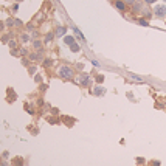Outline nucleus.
<instances>
[{
	"label": "nucleus",
	"instance_id": "1",
	"mask_svg": "<svg viewBox=\"0 0 166 166\" xmlns=\"http://www.w3.org/2000/svg\"><path fill=\"white\" fill-rule=\"evenodd\" d=\"M56 73L61 79L64 81H71L75 79V68L70 67V65H59L56 68Z\"/></svg>",
	"mask_w": 166,
	"mask_h": 166
},
{
	"label": "nucleus",
	"instance_id": "2",
	"mask_svg": "<svg viewBox=\"0 0 166 166\" xmlns=\"http://www.w3.org/2000/svg\"><path fill=\"white\" fill-rule=\"evenodd\" d=\"M76 82L81 85V87H90L92 85V78H90V75L88 73H79L78 75V78H76Z\"/></svg>",
	"mask_w": 166,
	"mask_h": 166
},
{
	"label": "nucleus",
	"instance_id": "3",
	"mask_svg": "<svg viewBox=\"0 0 166 166\" xmlns=\"http://www.w3.org/2000/svg\"><path fill=\"white\" fill-rule=\"evenodd\" d=\"M154 16L158 19H165L166 17V5H157L155 8H154Z\"/></svg>",
	"mask_w": 166,
	"mask_h": 166
},
{
	"label": "nucleus",
	"instance_id": "4",
	"mask_svg": "<svg viewBox=\"0 0 166 166\" xmlns=\"http://www.w3.org/2000/svg\"><path fill=\"white\" fill-rule=\"evenodd\" d=\"M42 56H43V51H30V54H28V59L31 61V62H36V61H39V59H42Z\"/></svg>",
	"mask_w": 166,
	"mask_h": 166
},
{
	"label": "nucleus",
	"instance_id": "5",
	"mask_svg": "<svg viewBox=\"0 0 166 166\" xmlns=\"http://www.w3.org/2000/svg\"><path fill=\"white\" fill-rule=\"evenodd\" d=\"M53 33H54V37H64L65 34H67V26H64V25L56 26V30H54Z\"/></svg>",
	"mask_w": 166,
	"mask_h": 166
},
{
	"label": "nucleus",
	"instance_id": "6",
	"mask_svg": "<svg viewBox=\"0 0 166 166\" xmlns=\"http://www.w3.org/2000/svg\"><path fill=\"white\" fill-rule=\"evenodd\" d=\"M115 8H117L118 11H121V13H126L127 5L124 3V0H115Z\"/></svg>",
	"mask_w": 166,
	"mask_h": 166
},
{
	"label": "nucleus",
	"instance_id": "7",
	"mask_svg": "<svg viewBox=\"0 0 166 166\" xmlns=\"http://www.w3.org/2000/svg\"><path fill=\"white\" fill-rule=\"evenodd\" d=\"M33 43V48L36 50V51H43V42L41 39H34V41H31Z\"/></svg>",
	"mask_w": 166,
	"mask_h": 166
},
{
	"label": "nucleus",
	"instance_id": "8",
	"mask_svg": "<svg viewBox=\"0 0 166 166\" xmlns=\"http://www.w3.org/2000/svg\"><path fill=\"white\" fill-rule=\"evenodd\" d=\"M71 30H73V33H75V37L76 39H79L81 42H85V37H84V34L79 31V28H76L75 25H71Z\"/></svg>",
	"mask_w": 166,
	"mask_h": 166
},
{
	"label": "nucleus",
	"instance_id": "9",
	"mask_svg": "<svg viewBox=\"0 0 166 166\" xmlns=\"http://www.w3.org/2000/svg\"><path fill=\"white\" fill-rule=\"evenodd\" d=\"M53 39H54V33H47L45 36H43V45H50V43L53 42Z\"/></svg>",
	"mask_w": 166,
	"mask_h": 166
},
{
	"label": "nucleus",
	"instance_id": "10",
	"mask_svg": "<svg viewBox=\"0 0 166 166\" xmlns=\"http://www.w3.org/2000/svg\"><path fill=\"white\" fill-rule=\"evenodd\" d=\"M140 13H141V16H143L145 19H149V17H152V16H154V14H152V11L147 8V5H146V8H145V6L141 8V11H140Z\"/></svg>",
	"mask_w": 166,
	"mask_h": 166
},
{
	"label": "nucleus",
	"instance_id": "11",
	"mask_svg": "<svg viewBox=\"0 0 166 166\" xmlns=\"http://www.w3.org/2000/svg\"><path fill=\"white\" fill-rule=\"evenodd\" d=\"M19 39H20L22 43H28V42L33 41V39H31V36H30V34H26V33H22V34L19 36Z\"/></svg>",
	"mask_w": 166,
	"mask_h": 166
},
{
	"label": "nucleus",
	"instance_id": "12",
	"mask_svg": "<svg viewBox=\"0 0 166 166\" xmlns=\"http://www.w3.org/2000/svg\"><path fill=\"white\" fill-rule=\"evenodd\" d=\"M64 42L70 47L71 43H75V42H76V37H75V36H70V34H65V36H64Z\"/></svg>",
	"mask_w": 166,
	"mask_h": 166
},
{
	"label": "nucleus",
	"instance_id": "13",
	"mask_svg": "<svg viewBox=\"0 0 166 166\" xmlns=\"http://www.w3.org/2000/svg\"><path fill=\"white\" fill-rule=\"evenodd\" d=\"M93 93H95L96 96H101V95H104V93H106V90H104L101 85H96L95 88H93Z\"/></svg>",
	"mask_w": 166,
	"mask_h": 166
},
{
	"label": "nucleus",
	"instance_id": "14",
	"mask_svg": "<svg viewBox=\"0 0 166 166\" xmlns=\"http://www.w3.org/2000/svg\"><path fill=\"white\" fill-rule=\"evenodd\" d=\"M70 50H71L73 53H79V51H81V47H79L78 42H75V43H71V45H70Z\"/></svg>",
	"mask_w": 166,
	"mask_h": 166
},
{
	"label": "nucleus",
	"instance_id": "15",
	"mask_svg": "<svg viewBox=\"0 0 166 166\" xmlns=\"http://www.w3.org/2000/svg\"><path fill=\"white\" fill-rule=\"evenodd\" d=\"M137 24L141 25V26H149V20L145 19V17H140V19H137Z\"/></svg>",
	"mask_w": 166,
	"mask_h": 166
},
{
	"label": "nucleus",
	"instance_id": "16",
	"mask_svg": "<svg viewBox=\"0 0 166 166\" xmlns=\"http://www.w3.org/2000/svg\"><path fill=\"white\" fill-rule=\"evenodd\" d=\"M8 45H9L11 50H17V42H16V39H9Z\"/></svg>",
	"mask_w": 166,
	"mask_h": 166
},
{
	"label": "nucleus",
	"instance_id": "17",
	"mask_svg": "<svg viewBox=\"0 0 166 166\" xmlns=\"http://www.w3.org/2000/svg\"><path fill=\"white\" fill-rule=\"evenodd\" d=\"M53 65V61L50 58H43V67H51Z\"/></svg>",
	"mask_w": 166,
	"mask_h": 166
},
{
	"label": "nucleus",
	"instance_id": "18",
	"mask_svg": "<svg viewBox=\"0 0 166 166\" xmlns=\"http://www.w3.org/2000/svg\"><path fill=\"white\" fill-rule=\"evenodd\" d=\"M22 165H24V160H22L20 157L14 158V166H22Z\"/></svg>",
	"mask_w": 166,
	"mask_h": 166
},
{
	"label": "nucleus",
	"instance_id": "19",
	"mask_svg": "<svg viewBox=\"0 0 166 166\" xmlns=\"http://www.w3.org/2000/svg\"><path fill=\"white\" fill-rule=\"evenodd\" d=\"M19 53H20V56L24 54V56H26V54H30V51H28V48H19Z\"/></svg>",
	"mask_w": 166,
	"mask_h": 166
},
{
	"label": "nucleus",
	"instance_id": "20",
	"mask_svg": "<svg viewBox=\"0 0 166 166\" xmlns=\"http://www.w3.org/2000/svg\"><path fill=\"white\" fill-rule=\"evenodd\" d=\"M30 36H31V39H33V41H34V39H39V33H37L36 30H34V31H31V34H30Z\"/></svg>",
	"mask_w": 166,
	"mask_h": 166
},
{
	"label": "nucleus",
	"instance_id": "21",
	"mask_svg": "<svg viewBox=\"0 0 166 166\" xmlns=\"http://www.w3.org/2000/svg\"><path fill=\"white\" fill-rule=\"evenodd\" d=\"M5 25L6 26H14V19H6L5 20Z\"/></svg>",
	"mask_w": 166,
	"mask_h": 166
},
{
	"label": "nucleus",
	"instance_id": "22",
	"mask_svg": "<svg viewBox=\"0 0 166 166\" xmlns=\"http://www.w3.org/2000/svg\"><path fill=\"white\" fill-rule=\"evenodd\" d=\"M95 81L98 82V84H103V82H104V76L103 75H98L96 78H95Z\"/></svg>",
	"mask_w": 166,
	"mask_h": 166
},
{
	"label": "nucleus",
	"instance_id": "23",
	"mask_svg": "<svg viewBox=\"0 0 166 166\" xmlns=\"http://www.w3.org/2000/svg\"><path fill=\"white\" fill-rule=\"evenodd\" d=\"M137 2H140V0H124V3L127 5V6H132V5L137 3Z\"/></svg>",
	"mask_w": 166,
	"mask_h": 166
},
{
	"label": "nucleus",
	"instance_id": "24",
	"mask_svg": "<svg viewBox=\"0 0 166 166\" xmlns=\"http://www.w3.org/2000/svg\"><path fill=\"white\" fill-rule=\"evenodd\" d=\"M28 71H30V75H34V71H36V65H28Z\"/></svg>",
	"mask_w": 166,
	"mask_h": 166
},
{
	"label": "nucleus",
	"instance_id": "25",
	"mask_svg": "<svg viewBox=\"0 0 166 166\" xmlns=\"http://www.w3.org/2000/svg\"><path fill=\"white\" fill-rule=\"evenodd\" d=\"M130 78L134 79V81H138V82H143V79L140 78V76H137V75H130Z\"/></svg>",
	"mask_w": 166,
	"mask_h": 166
},
{
	"label": "nucleus",
	"instance_id": "26",
	"mask_svg": "<svg viewBox=\"0 0 166 166\" xmlns=\"http://www.w3.org/2000/svg\"><path fill=\"white\" fill-rule=\"evenodd\" d=\"M155 2H158V0H143V3H145V5H152Z\"/></svg>",
	"mask_w": 166,
	"mask_h": 166
},
{
	"label": "nucleus",
	"instance_id": "27",
	"mask_svg": "<svg viewBox=\"0 0 166 166\" xmlns=\"http://www.w3.org/2000/svg\"><path fill=\"white\" fill-rule=\"evenodd\" d=\"M25 107H26V110H28V113H31V115H33V113H34V110H33V107L30 106V104H26V106H25Z\"/></svg>",
	"mask_w": 166,
	"mask_h": 166
},
{
	"label": "nucleus",
	"instance_id": "28",
	"mask_svg": "<svg viewBox=\"0 0 166 166\" xmlns=\"http://www.w3.org/2000/svg\"><path fill=\"white\" fill-rule=\"evenodd\" d=\"M22 25H24V24H22L19 19H14V26H22Z\"/></svg>",
	"mask_w": 166,
	"mask_h": 166
},
{
	"label": "nucleus",
	"instance_id": "29",
	"mask_svg": "<svg viewBox=\"0 0 166 166\" xmlns=\"http://www.w3.org/2000/svg\"><path fill=\"white\" fill-rule=\"evenodd\" d=\"M34 79H36V82H42V76H41V75H36Z\"/></svg>",
	"mask_w": 166,
	"mask_h": 166
},
{
	"label": "nucleus",
	"instance_id": "30",
	"mask_svg": "<svg viewBox=\"0 0 166 166\" xmlns=\"http://www.w3.org/2000/svg\"><path fill=\"white\" fill-rule=\"evenodd\" d=\"M47 87H48L47 84H41V92H45V90H47Z\"/></svg>",
	"mask_w": 166,
	"mask_h": 166
},
{
	"label": "nucleus",
	"instance_id": "31",
	"mask_svg": "<svg viewBox=\"0 0 166 166\" xmlns=\"http://www.w3.org/2000/svg\"><path fill=\"white\" fill-rule=\"evenodd\" d=\"M11 9H13V11H14V13H16V11H17V9H19V5H17V3H16V5H13V8H11Z\"/></svg>",
	"mask_w": 166,
	"mask_h": 166
},
{
	"label": "nucleus",
	"instance_id": "32",
	"mask_svg": "<svg viewBox=\"0 0 166 166\" xmlns=\"http://www.w3.org/2000/svg\"><path fill=\"white\" fill-rule=\"evenodd\" d=\"M92 64H93V65H95V67H99V62H98V61H96V59H93V61H92Z\"/></svg>",
	"mask_w": 166,
	"mask_h": 166
},
{
	"label": "nucleus",
	"instance_id": "33",
	"mask_svg": "<svg viewBox=\"0 0 166 166\" xmlns=\"http://www.w3.org/2000/svg\"><path fill=\"white\" fill-rule=\"evenodd\" d=\"M152 166H160V162H158V160H154V162H152Z\"/></svg>",
	"mask_w": 166,
	"mask_h": 166
},
{
	"label": "nucleus",
	"instance_id": "34",
	"mask_svg": "<svg viewBox=\"0 0 166 166\" xmlns=\"http://www.w3.org/2000/svg\"><path fill=\"white\" fill-rule=\"evenodd\" d=\"M22 62H24V65H26V67H28V62H30V61H28V59H22Z\"/></svg>",
	"mask_w": 166,
	"mask_h": 166
},
{
	"label": "nucleus",
	"instance_id": "35",
	"mask_svg": "<svg viewBox=\"0 0 166 166\" xmlns=\"http://www.w3.org/2000/svg\"><path fill=\"white\" fill-rule=\"evenodd\" d=\"M5 26H6V25H5V22H0V31H2Z\"/></svg>",
	"mask_w": 166,
	"mask_h": 166
},
{
	"label": "nucleus",
	"instance_id": "36",
	"mask_svg": "<svg viewBox=\"0 0 166 166\" xmlns=\"http://www.w3.org/2000/svg\"><path fill=\"white\" fill-rule=\"evenodd\" d=\"M16 2H22V0H16Z\"/></svg>",
	"mask_w": 166,
	"mask_h": 166
},
{
	"label": "nucleus",
	"instance_id": "37",
	"mask_svg": "<svg viewBox=\"0 0 166 166\" xmlns=\"http://www.w3.org/2000/svg\"><path fill=\"white\" fill-rule=\"evenodd\" d=\"M165 2H166V0H165Z\"/></svg>",
	"mask_w": 166,
	"mask_h": 166
},
{
	"label": "nucleus",
	"instance_id": "38",
	"mask_svg": "<svg viewBox=\"0 0 166 166\" xmlns=\"http://www.w3.org/2000/svg\"><path fill=\"white\" fill-rule=\"evenodd\" d=\"M0 166H2V165H0Z\"/></svg>",
	"mask_w": 166,
	"mask_h": 166
}]
</instances>
